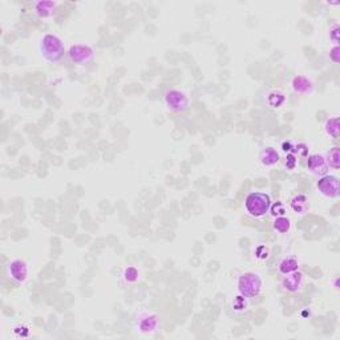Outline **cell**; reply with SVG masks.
I'll list each match as a JSON object with an SVG mask.
<instances>
[{
  "label": "cell",
  "mask_w": 340,
  "mask_h": 340,
  "mask_svg": "<svg viewBox=\"0 0 340 340\" xmlns=\"http://www.w3.org/2000/svg\"><path fill=\"white\" fill-rule=\"evenodd\" d=\"M296 165V158L292 156V154H290V156H287V160H286V166L289 167V169H294Z\"/></svg>",
  "instance_id": "obj_23"
},
{
  "label": "cell",
  "mask_w": 340,
  "mask_h": 340,
  "mask_svg": "<svg viewBox=\"0 0 340 340\" xmlns=\"http://www.w3.org/2000/svg\"><path fill=\"white\" fill-rule=\"evenodd\" d=\"M160 316L153 312H144L137 318L136 327L142 334H153L160 327Z\"/></svg>",
  "instance_id": "obj_7"
},
{
  "label": "cell",
  "mask_w": 340,
  "mask_h": 340,
  "mask_svg": "<svg viewBox=\"0 0 340 340\" xmlns=\"http://www.w3.org/2000/svg\"><path fill=\"white\" fill-rule=\"evenodd\" d=\"M282 286L286 291L300 292L303 290V286H305V275L299 270L289 274V275H285Z\"/></svg>",
  "instance_id": "obj_10"
},
{
  "label": "cell",
  "mask_w": 340,
  "mask_h": 340,
  "mask_svg": "<svg viewBox=\"0 0 340 340\" xmlns=\"http://www.w3.org/2000/svg\"><path fill=\"white\" fill-rule=\"evenodd\" d=\"M40 51L47 60L51 63H58L65 53L64 43L58 35L47 33L43 36L42 42H40Z\"/></svg>",
  "instance_id": "obj_2"
},
{
  "label": "cell",
  "mask_w": 340,
  "mask_h": 340,
  "mask_svg": "<svg viewBox=\"0 0 340 340\" xmlns=\"http://www.w3.org/2000/svg\"><path fill=\"white\" fill-rule=\"evenodd\" d=\"M58 2H36L33 3L35 7V12L39 17L42 19H48L55 13L56 8H58Z\"/></svg>",
  "instance_id": "obj_12"
},
{
  "label": "cell",
  "mask_w": 340,
  "mask_h": 340,
  "mask_svg": "<svg viewBox=\"0 0 340 340\" xmlns=\"http://www.w3.org/2000/svg\"><path fill=\"white\" fill-rule=\"evenodd\" d=\"M330 40L334 43L335 45L339 44V26L334 24V26L330 28Z\"/></svg>",
  "instance_id": "obj_22"
},
{
  "label": "cell",
  "mask_w": 340,
  "mask_h": 340,
  "mask_svg": "<svg viewBox=\"0 0 340 340\" xmlns=\"http://www.w3.org/2000/svg\"><path fill=\"white\" fill-rule=\"evenodd\" d=\"M324 129H326V133L332 138L339 137V117H331L330 120H327Z\"/></svg>",
  "instance_id": "obj_17"
},
{
  "label": "cell",
  "mask_w": 340,
  "mask_h": 340,
  "mask_svg": "<svg viewBox=\"0 0 340 340\" xmlns=\"http://www.w3.org/2000/svg\"><path fill=\"white\" fill-rule=\"evenodd\" d=\"M328 162V166L334 167V169H339L340 167V149L337 146H334L332 149H330V152L327 153V157H326Z\"/></svg>",
  "instance_id": "obj_18"
},
{
  "label": "cell",
  "mask_w": 340,
  "mask_h": 340,
  "mask_svg": "<svg viewBox=\"0 0 340 340\" xmlns=\"http://www.w3.org/2000/svg\"><path fill=\"white\" fill-rule=\"evenodd\" d=\"M267 103H269L270 106H273V108H279L283 103H285V96L280 92H273V93H270L269 97H267Z\"/></svg>",
  "instance_id": "obj_19"
},
{
  "label": "cell",
  "mask_w": 340,
  "mask_h": 340,
  "mask_svg": "<svg viewBox=\"0 0 340 340\" xmlns=\"http://www.w3.org/2000/svg\"><path fill=\"white\" fill-rule=\"evenodd\" d=\"M330 60L335 64H339L340 63V48L339 45H334L332 48L330 49Z\"/></svg>",
  "instance_id": "obj_21"
},
{
  "label": "cell",
  "mask_w": 340,
  "mask_h": 340,
  "mask_svg": "<svg viewBox=\"0 0 340 340\" xmlns=\"http://www.w3.org/2000/svg\"><path fill=\"white\" fill-rule=\"evenodd\" d=\"M165 104L170 112L183 113L189 108V99L181 90L172 89L165 95Z\"/></svg>",
  "instance_id": "obj_4"
},
{
  "label": "cell",
  "mask_w": 340,
  "mask_h": 340,
  "mask_svg": "<svg viewBox=\"0 0 340 340\" xmlns=\"http://www.w3.org/2000/svg\"><path fill=\"white\" fill-rule=\"evenodd\" d=\"M292 89L295 90L296 93L300 95H311L314 92V84L310 79L306 76H296L294 77V80L291 83Z\"/></svg>",
  "instance_id": "obj_11"
},
{
  "label": "cell",
  "mask_w": 340,
  "mask_h": 340,
  "mask_svg": "<svg viewBox=\"0 0 340 340\" xmlns=\"http://www.w3.org/2000/svg\"><path fill=\"white\" fill-rule=\"evenodd\" d=\"M307 167L312 174L316 176H326L328 174V162L323 154H312L307 158Z\"/></svg>",
  "instance_id": "obj_9"
},
{
  "label": "cell",
  "mask_w": 340,
  "mask_h": 340,
  "mask_svg": "<svg viewBox=\"0 0 340 340\" xmlns=\"http://www.w3.org/2000/svg\"><path fill=\"white\" fill-rule=\"evenodd\" d=\"M271 198L269 194L260 192L249 193L244 198V209L253 218H262L271 210Z\"/></svg>",
  "instance_id": "obj_1"
},
{
  "label": "cell",
  "mask_w": 340,
  "mask_h": 340,
  "mask_svg": "<svg viewBox=\"0 0 340 340\" xmlns=\"http://www.w3.org/2000/svg\"><path fill=\"white\" fill-rule=\"evenodd\" d=\"M68 56H69V59L73 61L74 64L85 65L93 60L95 52L87 44H74L68 51Z\"/></svg>",
  "instance_id": "obj_5"
},
{
  "label": "cell",
  "mask_w": 340,
  "mask_h": 340,
  "mask_svg": "<svg viewBox=\"0 0 340 340\" xmlns=\"http://www.w3.org/2000/svg\"><path fill=\"white\" fill-rule=\"evenodd\" d=\"M8 275L12 278L15 282L24 283L28 278V266L24 260L22 259H13L8 263Z\"/></svg>",
  "instance_id": "obj_8"
},
{
  "label": "cell",
  "mask_w": 340,
  "mask_h": 340,
  "mask_svg": "<svg viewBox=\"0 0 340 340\" xmlns=\"http://www.w3.org/2000/svg\"><path fill=\"white\" fill-rule=\"evenodd\" d=\"M274 229H275L278 233H280V234L289 233L290 229H291V221H290L287 217H285V215H279V217H276L275 221H274Z\"/></svg>",
  "instance_id": "obj_16"
},
{
  "label": "cell",
  "mask_w": 340,
  "mask_h": 340,
  "mask_svg": "<svg viewBox=\"0 0 340 340\" xmlns=\"http://www.w3.org/2000/svg\"><path fill=\"white\" fill-rule=\"evenodd\" d=\"M291 209L295 213L299 214H303V213L307 212L308 209V198L303 194H298L294 198L291 199Z\"/></svg>",
  "instance_id": "obj_15"
},
{
  "label": "cell",
  "mask_w": 340,
  "mask_h": 340,
  "mask_svg": "<svg viewBox=\"0 0 340 340\" xmlns=\"http://www.w3.org/2000/svg\"><path fill=\"white\" fill-rule=\"evenodd\" d=\"M316 187L327 198H337L340 194L339 178L336 176H332V174L322 176L320 180L316 183Z\"/></svg>",
  "instance_id": "obj_6"
},
{
  "label": "cell",
  "mask_w": 340,
  "mask_h": 340,
  "mask_svg": "<svg viewBox=\"0 0 340 340\" xmlns=\"http://www.w3.org/2000/svg\"><path fill=\"white\" fill-rule=\"evenodd\" d=\"M260 162L266 166H273V165L279 162V154L276 153L275 149L273 148H265L263 150L260 152L259 156Z\"/></svg>",
  "instance_id": "obj_13"
},
{
  "label": "cell",
  "mask_w": 340,
  "mask_h": 340,
  "mask_svg": "<svg viewBox=\"0 0 340 340\" xmlns=\"http://www.w3.org/2000/svg\"><path fill=\"white\" fill-rule=\"evenodd\" d=\"M278 269H279V273L282 274V275H289V274L294 273V271H298L299 263L295 258L287 257V258H285L282 262H280Z\"/></svg>",
  "instance_id": "obj_14"
},
{
  "label": "cell",
  "mask_w": 340,
  "mask_h": 340,
  "mask_svg": "<svg viewBox=\"0 0 340 340\" xmlns=\"http://www.w3.org/2000/svg\"><path fill=\"white\" fill-rule=\"evenodd\" d=\"M262 290V279L255 273H243L238 279V291L242 298L253 299L260 294Z\"/></svg>",
  "instance_id": "obj_3"
},
{
  "label": "cell",
  "mask_w": 340,
  "mask_h": 340,
  "mask_svg": "<svg viewBox=\"0 0 340 340\" xmlns=\"http://www.w3.org/2000/svg\"><path fill=\"white\" fill-rule=\"evenodd\" d=\"M124 278L126 282H136L138 279V271L136 267H128L124 273Z\"/></svg>",
  "instance_id": "obj_20"
}]
</instances>
